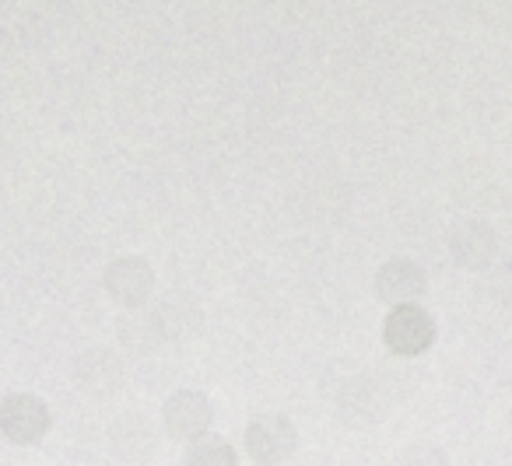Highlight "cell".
I'll return each mask as SVG.
<instances>
[{
    "instance_id": "6da1fadb",
    "label": "cell",
    "mask_w": 512,
    "mask_h": 466,
    "mask_svg": "<svg viewBox=\"0 0 512 466\" xmlns=\"http://www.w3.org/2000/svg\"><path fill=\"white\" fill-rule=\"evenodd\" d=\"M327 396L337 403V414H341L344 424L351 428H369V424L383 421L386 414V393L362 375L355 365H334L327 375Z\"/></svg>"
},
{
    "instance_id": "7a4b0ae2",
    "label": "cell",
    "mask_w": 512,
    "mask_h": 466,
    "mask_svg": "<svg viewBox=\"0 0 512 466\" xmlns=\"http://www.w3.org/2000/svg\"><path fill=\"white\" fill-rule=\"evenodd\" d=\"M299 445V431L285 414H260L246 424V452L256 466H278Z\"/></svg>"
},
{
    "instance_id": "3957f363",
    "label": "cell",
    "mask_w": 512,
    "mask_h": 466,
    "mask_svg": "<svg viewBox=\"0 0 512 466\" xmlns=\"http://www.w3.org/2000/svg\"><path fill=\"white\" fill-rule=\"evenodd\" d=\"M50 431V407L32 393H11L0 400V435L15 445H36Z\"/></svg>"
},
{
    "instance_id": "277c9868",
    "label": "cell",
    "mask_w": 512,
    "mask_h": 466,
    "mask_svg": "<svg viewBox=\"0 0 512 466\" xmlns=\"http://www.w3.org/2000/svg\"><path fill=\"white\" fill-rule=\"evenodd\" d=\"M383 340L393 354L400 358H414V354L428 351L435 340V323L425 309H418L414 302L407 305H393L390 319L383 326Z\"/></svg>"
},
{
    "instance_id": "5b68a950",
    "label": "cell",
    "mask_w": 512,
    "mask_h": 466,
    "mask_svg": "<svg viewBox=\"0 0 512 466\" xmlns=\"http://www.w3.org/2000/svg\"><path fill=\"white\" fill-rule=\"evenodd\" d=\"M162 421H165V431H169L176 442H193V438L207 435L211 431V421H214V410H211V400L197 389H179L165 400V410H162Z\"/></svg>"
},
{
    "instance_id": "8992f818",
    "label": "cell",
    "mask_w": 512,
    "mask_h": 466,
    "mask_svg": "<svg viewBox=\"0 0 512 466\" xmlns=\"http://www.w3.org/2000/svg\"><path fill=\"white\" fill-rule=\"evenodd\" d=\"M151 288H155V270L141 260V256H120V260L109 263L106 270V291L127 309L148 302Z\"/></svg>"
},
{
    "instance_id": "52a82bcc",
    "label": "cell",
    "mask_w": 512,
    "mask_h": 466,
    "mask_svg": "<svg viewBox=\"0 0 512 466\" xmlns=\"http://www.w3.org/2000/svg\"><path fill=\"white\" fill-rule=\"evenodd\" d=\"M109 449L116 452V459L130 466H144L155 459L158 452V431L151 428L148 417L127 414L109 428Z\"/></svg>"
},
{
    "instance_id": "ba28073f",
    "label": "cell",
    "mask_w": 512,
    "mask_h": 466,
    "mask_svg": "<svg viewBox=\"0 0 512 466\" xmlns=\"http://www.w3.org/2000/svg\"><path fill=\"white\" fill-rule=\"evenodd\" d=\"M123 379V365L113 351L106 347H92L85 351L78 361H74V382H78L85 393H95V396H106L120 386Z\"/></svg>"
},
{
    "instance_id": "9c48e42d",
    "label": "cell",
    "mask_w": 512,
    "mask_h": 466,
    "mask_svg": "<svg viewBox=\"0 0 512 466\" xmlns=\"http://www.w3.org/2000/svg\"><path fill=\"white\" fill-rule=\"evenodd\" d=\"M376 295L386 305H407L425 295V270L411 260H390L376 274Z\"/></svg>"
},
{
    "instance_id": "30bf717a",
    "label": "cell",
    "mask_w": 512,
    "mask_h": 466,
    "mask_svg": "<svg viewBox=\"0 0 512 466\" xmlns=\"http://www.w3.org/2000/svg\"><path fill=\"white\" fill-rule=\"evenodd\" d=\"M449 249L460 267H484L495 260V232L484 221H460L449 235Z\"/></svg>"
},
{
    "instance_id": "8fae6325",
    "label": "cell",
    "mask_w": 512,
    "mask_h": 466,
    "mask_svg": "<svg viewBox=\"0 0 512 466\" xmlns=\"http://www.w3.org/2000/svg\"><path fill=\"white\" fill-rule=\"evenodd\" d=\"M151 323H155L162 340H186L190 333L200 330V309L190 298H169L155 309Z\"/></svg>"
},
{
    "instance_id": "7c38bea8",
    "label": "cell",
    "mask_w": 512,
    "mask_h": 466,
    "mask_svg": "<svg viewBox=\"0 0 512 466\" xmlns=\"http://www.w3.org/2000/svg\"><path fill=\"white\" fill-rule=\"evenodd\" d=\"M239 459H235V449L228 438L221 435H200L190 442V449H186V466H235Z\"/></svg>"
},
{
    "instance_id": "4fadbf2b",
    "label": "cell",
    "mask_w": 512,
    "mask_h": 466,
    "mask_svg": "<svg viewBox=\"0 0 512 466\" xmlns=\"http://www.w3.org/2000/svg\"><path fill=\"white\" fill-rule=\"evenodd\" d=\"M397 466H449L446 452L439 449V445H407L404 452L397 456Z\"/></svg>"
}]
</instances>
